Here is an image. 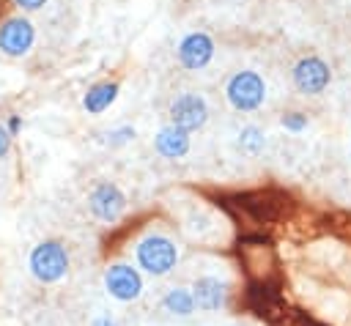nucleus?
<instances>
[{"instance_id": "1a4fd4ad", "label": "nucleus", "mask_w": 351, "mask_h": 326, "mask_svg": "<svg viewBox=\"0 0 351 326\" xmlns=\"http://www.w3.org/2000/svg\"><path fill=\"white\" fill-rule=\"evenodd\" d=\"M189 290L200 312H219L228 307V282L219 277H211V274L197 277Z\"/></svg>"}, {"instance_id": "f03ea898", "label": "nucleus", "mask_w": 351, "mask_h": 326, "mask_svg": "<svg viewBox=\"0 0 351 326\" xmlns=\"http://www.w3.org/2000/svg\"><path fill=\"white\" fill-rule=\"evenodd\" d=\"M134 260H137V268L145 271L148 277H167L178 266V247L170 236L151 233L137 241Z\"/></svg>"}, {"instance_id": "f8f14e48", "label": "nucleus", "mask_w": 351, "mask_h": 326, "mask_svg": "<svg viewBox=\"0 0 351 326\" xmlns=\"http://www.w3.org/2000/svg\"><path fill=\"white\" fill-rule=\"evenodd\" d=\"M118 99V82H96L93 88H88V93L82 96V107L90 115L104 112L112 101Z\"/></svg>"}, {"instance_id": "6e6552de", "label": "nucleus", "mask_w": 351, "mask_h": 326, "mask_svg": "<svg viewBox=\"0 0 351 326\" xmlns=\"http://www.w3.org/2000/svg\"><path fill=\"white\" fill-rule=\"evenodd\" d=\"M329 79H332L329 66H326L321 58H315V55H307V58H302V60L293 66V85H296L302 93H310V96L321 93V90L329 85Z\"/></svg>"}, {"instance_id": "4468645a", "label": "nucleus", "mask_w": 351, "mask_h": 326, "mask_svg": "<svg viewBox=\"0 0 351 326\" xmlns=\"http://www.w3.org/2000/svg\"><path fill=\"white\" fill-rule=\"evenodd\" d=\"M239 148L247 156H258L263 151V131L258 126H244L239 134Z\"/></svg>"}, {"instance_id": "20e7f679", "label": "nucleus", "mask_w": 351, "mask_h": 326, "mask_svg": "<svg viewBox=\"0 0 351 326\" xmlns=\"http://www.w3.org/2000/svg\"><path fill=\"white\" fill-rule=\"evenodd\" d=\"M228 101L241 110V112H250V110H258L266 99V85H263V77L258 71H239L230 77L228 88Z\"/></svg>"}, {"instance_id": "39448f33", "label": "nucleus", "mask_w": 351, "mask_h": 326, "mask_svg": "<svg viewBox=\"0 0 351 326\" xmlns=\"http://www.w3.org/2000/svg\"><path fill=\"white\" fill-rule=\"evenodd\" d=\"M88 208H90V214H93L99 222L112 225V222H118V219L123 216V211H126V195L121 192L118 184L101 181V184H96V186L90 189V195H88Z\"/></svg>"}, {"instance_id": "0eeeda50", "label": "nucleus", "mask_w": 351, "mask_h": 326, "mask_svg": "<svg viewBox=\"0 0 351 326\" xmlns=\"http://www.w3.org/2000/svg\"><path fill=\"white\" fill-rule=\"evenodd\" d=\"M36 41V30L30 25V19L25 16H11L0 25V49L11 58L25 55Z\"/></svg>"}, {"instance_id": "9b49d317", "label": "nucleus", "mask_w": 351, "mask_h": 326, "mask_svg": "<svg viewBox=\"0 0 351 326\" xmlns=\"http://www.w3.org/2000/svg\"><path fill=\"white\" fill-rule=\"evenodd\" d=\"M154 148L156 153H162L165 159H181L189 151V134L176 129V126H165L159 129V134L154 137Z\"/></svg>"}, {"instance_id": "f257e3e1", "label": "nucleus", "mask_w": 351, "mask_h": 326, "mask_svg": "<svg viewBox=\"0 0 351 326\" xmlns=\"http://www.w3.org/2000/svg\"><path fill=\"white\" fill-rule=\"evenodd\" d=\"M69 266H71V258H69V249L63 247V241L58 238H44L38 241L30 255H27V268L33 274L36 282L41 285H55L60 282L66 274H69Z\"/></svg>"}, {"instance_id": "ddd939ff", "label": "nucleus", "mask_w": 351, "mask_h": 326, "mask_svg": "<svg viewBox=\"0 0 351 326\" xmlns=\"http://www.w3.org/2000/svg\"><path fill=\"white\" fill-rule=\"evenodd\" d=\"M162 310L170 312V315H176V318H189V315H195L197 307H195L192 290L176 285V288H170V290L162 296Z\"/></svg>"}, {"instance_id": "2eb2a0df", "label": "nucleus", "mask_w": 351, "mask_h": 326, "mask_svg": "<svg viewBox=\"0 0 351 326\" xmlns=\"http://www.w3.org/2000/svg\"><path fill=\"white\" fill-rule=\"evenodd\" d=\"M282 126L291 131H302L307 126V118L302 112H288V115H282Z\"/></svg>"}, {"instance_id": "9d476101", "label": "nucleus", "mask_w": 351, "mask_h": 326, "mask_svg": "<svg viewBox=\"0 0 351 326\" xmlns=\"http://www.w3.org/2000/svg\"><path fill=\"white\" fill-rule=\"evenodd\" d=\"M214 55V41L206 33H189L181 44H178V60L184 68H203Z\"/></svg>"}, {"instance_id": "7ed1b4c3", "label": "nucleus", "mask_w": 351, "mask_h": 326, "mask_svg": "<svg viewBox=\"0 0 351 326\" xmlns=\"http://www.w3.org/2000/svg\"><path fill=\"white\" fill-rule=\"evenodd\" d=\"M104 290L110 299L129 304V301H137L143 296L145 282H143L140 268H134L132 263H110L104 268Z\"/></svg>"}, {"instance_id": "6ab92c4d", "label": "nucleus", "mask_w": 351, "mask_h": 326, "mask_svg": "<svg viewBox=\"0 0 351 326\" xmlns=\"http://www.w3.org/2000/svg\"><path fill=\"white\" fill-rule=\"evenodd\" d=\"M19 8H25V11H36V8H41L47 0H14Z\"/></svg>"}, {"instance_id": "a211bd4d", "label": "nucleus", "mask_w": 351, "mask_h": 326, "mask_svg": "<svg viewBox=\"0 0 351 326\" xmlns=\"http://www.w3.org/2000/svg\"><path fill=\"white\" fill-rule=\"evenodd\" d=\"M8 148H11V134L5 126H0V159L8 153Z\"/></svg>"}, {"instance_id": "423d86ee", "label": "nucleus", "mask_w": 351, "mask_h": 326, "mask_svg": "<svg viewBox=\"0 0 351 326\" xmlns=\"http://www.w3.org/2000/svg\"><path fill=\"white\" fill-rule=\"evenodd\" d=\"M170 126L181 129V131H195L208 121V104L203 96L197 93H181L173 104H170Z\"/></svg>"}, {"instance_id": "dca6fc26", "label": "nucleus", "mask_w": 351, "mask_h": 326, "mask_svg": "<svg viewBox=\"0 0 351 326\" xmlns=\"http://www.w3.org/2000/svg\"><path fill=\"white\" fill-rule=\"evenodd\" d=\"M134 137V129L132 126H123V129H115L112 134H110V145H123V142H129Z\"/></svg>"}, {"instance_id": "aec40b11", "label": "nucleus", "mask_w": 351, "mask_h": 326, "mask_svg": "<svg viewBox=\"0 0 351 326\" xmlns=\"http://www.w3.org/2000/svg\"><path fill=\"white\" fill-rule=\"evenodd\" d=\"M16 129H19V118H11V121H8V134H14Z\"/></svg>"}, {"instance_id": "f3484780", "label": "nucleus", "mask_w": 351, "mask_h": 326, "mask_svg": "<svg viewBox=\"0 0 351 326\" xmlns=\"http://www.w3.org/2000/svg\"><path fill=\"white\" fill-rule=\"evenodd\" d=\"M90 326H121V321L112 312H99L90 318Z\"/></svg>"}]
</instances>
